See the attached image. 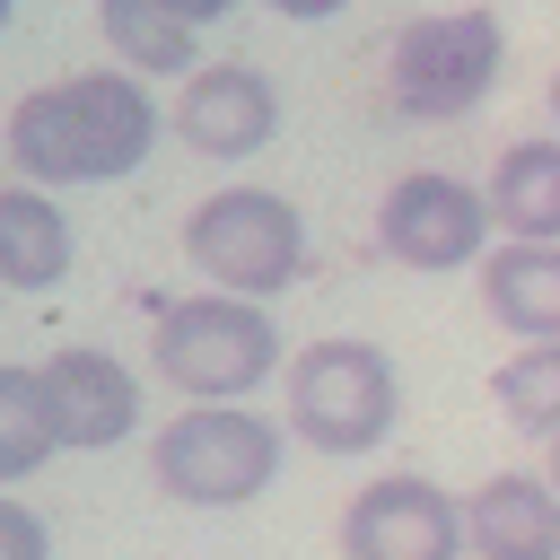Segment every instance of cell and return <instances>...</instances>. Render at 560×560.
I'll return each instance as SVG.
<instances>
[{
	"label": "cell",
	"instance_id": "1",
	"mask_svg": "<svg viewBox=\"0 0 560 560\" xmlns=\"http://www.w3.org/2000/svg\"><path fill=\"white\" fill-rule=\"evenodd\" d=\"M166 114L140 70H70L52 88H26L9 105V166L26 184H122L158 149Z\"/></svg>",
	"mask_w": 560,
	"mask_h": 560
},
{
	"label": "cell",
	"instance_id": "2",
	"mask_svg": "<svg viewBox=\"0 0 560 560\" xmlns=\"http://www.w3.org/2000/svg\"><path fill=\"white\" fill-rule=\"evenodd\" d=\"M394 420H402V376L359 332H324L280 368V429L315 455H368L394 438Z\"/></svg>",
	"mask_w": 560,
	"mask_h": 560
},
{
	"label": "cell",
	"instance_id": "3",
	"mask_svg": "<svg viewBox=\"0 0 560 560\" xmlns=\"http://www.w3.org/2000/svg\"><path fill=\"white\" fill-rule=\"evenodd\" d=\"M149 368L184 394V402H245L262 394L289 359H280V324L262 298H228V289H201V298H175L149 332Z\"/></svg>",
	"mask_w": 560,
	"mask_h": 560
},
{
	"label": "cell",
	"instance_id": "4",
	"mask_svg": "<svg viewBox=\"0 0 560 560\" xmlns=\"http://www.w3.org/2000/svg\"><path fill=\"white\" fill-rule=\"evenodd\" d=\"M280 446L289 429L262 420L254 402H184L149 438V472L175 508H245L280 481Z\"/></svg>",
	"mask_w": 560,
	"mask_h": 560
},
{
	"label": "cell",
	"instance_id": "5",
	"mask_svg": "<svg viewBox=\"0 0 560 560\" xmlns=\"http://www.w3.org/2000/svg\"><path fill=\"white\" fill-rule=\"evenodd\" d=\"M499 61H508V26L490 9H429V18L394 26L385 96L402 122H455L499 88Z\"/></svg>",
	"mask_w": 560,
	"mask_h": 560
},
{
	"label": "cell",
	"instance_id": "6",
	"mask_svg": "<svg viewBox=\"0 0 560 560\" xmlns=\"http://www.w3.org/2000/svg\"><path fill=\"white\" fill-rule=\"evenodd\" d=\"M184 262L228 289V298H280L306 271V219L289 192L262 184H219L210 201H192L184 219Z\"/></svg>",
	"mask_w": 560,
	"mask_h": 560
},
{
	"label": "cell",
	"instance_id": "7",
	"mask_svg": "<svg viewBox=\"0 0 560 560\" xmlns=\"http://www.w3.org/2000/svg\"><path fill=\"white\" fill-rule=\"evenodd\" d=\"M376 245H385L402 271H464V262H481V254L499 245L490 192L464 184V175H446V166H411V175H394L385 201H376Z\"/></svg>",
	"mask_w": 560,
	"mask_h": 560
},
{
	"label": "cell",
	"instance_id": "8",
	"mask_svg": "<svg viewBox=\"0 0 560 560\" xmlns=\"http://www.w3.org/2000/svg\"><path fill=\"white\" fill-rule=\"evenodd\" d=\"M341 560H464V499L429 472H376L341 508Z\"/></svg>",
	"mask_w": 560,
	"mask_h": 560
},
{
	"label": "cell",
	"instance_id": "9",
	"mask_svg": "<svg viewBox=\"0 0 560 560\" xmlns=\"http://www.w3.org/2000/svg\"><path fill=\"white\" fill-rule=\"evenodd\" d=\"M166 122L201 158H254L280 131V88L254 61H201V70H184V96H175Z\"/></svg>",
	"mask_w": 560,
	"mask_h": 560
},
{
	"label": "cell",
	"instance_id": "10",
	"mask_svg": "<svg viewBox=\"0 0 560 560\" xmlns=\"http://www.w3.org/2000/svg\"><path fill=\"white\" fill-rule=\"evenodd\" d=\"M35 376H44V402H52V429H61V446L96 455V446H122V438L140 429V376H131L114 350H96V341H70V350H52Z\"/></svg>",
	"mask_w": 560,
	"mask_h": 560
},
{
	"label": "cell",
	"instance_id": "11",
	"mask_svg": "<svg viewBox=\"0 0 560 560\" xmlns=\"http://www.w3.org/2000/svg\"><path fill=\"white\" fill-rule=\"evenodd\" d=\"M464 551L472 560H560V490H551V472H490L464 499Z\"/></svg>",
	"mask_w": 560,
	"mask_h": 560
},
{
	"label": "cell",
	"instance_id": "12",
	"mask_svg": "<svg viewBox=\"0 0 560 560\" xmlns=\"http://www.w3.org/2000/svg\"><path fill=\"white\" fill-rule=\"evenodd\" d=\"M472 271H481V315L508 341H560V245L499 236Z\"/></svg>",
	"mask_w": 560,
	"mask_h": 560
},
{
	"label": "cell",
	"instance_id": "13",
	"mask_svg": "<svg viewBox=\"0 0 560 560\" xmlns=\"http://www.w3.org/2000/svg\"><path fill=\"white\" fill-rule=\"evenodd\" d=\"M79 262V236L44 184H0V289H61Z\"/></svg>",
	"mask_w": 560,
	"mask_h": 560
},
{
	"label": "cell",
	"instance_id": "14",
	"mask_svg": "<svg viewBox=\"0 0 560 560\" xmlns=\"http://www.w3.org/2000/svg\"><path fill=\"white\" fill-rule=\"evenodd\" d=\"M481 192H490V228H499V236L560 245V131H542V140H508Z\"/></svg>",
	"mask_w": 560,
	"mask_h": 560
},
{
	"label": "cell",
	"instance_id": "15",
	"mask_svg": "<svg viewBox=\"0 0 560 560\" xmlns=\"http://www.w3.org/2000/svg\"><path fill=\"white\" fill-rule=\"evenodd\" d=\"M96 26H105V44H114V61L140 70V79H184V70H201V61H192V52H201V26H184L166 0H96Z\"/></svg>",
	"mask_w": 560,
	"mask_h": 560
},
{
	"label": "cell",
	"instance_id": "16",
	"mask_svg": "<svg viewBox=\"0 0 560 560\" xmlns=\"http://www.w3.org/2000/svg\"><path fill=\"white\" fill-rule=\"evenodd\" d=\"M52 455H61V429H52L44 376L35 368H0V490L35 481Z\"/></svg>",
	"mask_w": 560,
	"mask_h": 560
},
{
	"label": "cell",
	"instance_id": "17",
	"mask_svg": "<svg viewBox=\"0 0 560 560\" xmlns=\"http://www.w3.org/2000/svg\"><path fill=\"white\" fill-rule=\"evenodd\" d=\"M490 394H499L508 429L560 438V341H516V350L490 368Z\"/></svg>",
	"mask_w": 560,
	"mask_h": 560
},
{
	"label": "cell",
	"instance_id": "18",
	"mask_svg": "<svg viewBox=\"0 0 560 560\" xmlns=\"http://www.w3.org/2000/svg\"><path fill=\"white\" fill-rule=\"evenodd\" d=\"M0 560H52V525L9 490H0Z\"/></svg>",
	"mask_w": 560,
	"mask_h": 560
},
{
	"label": "cell",
	"instance_id": "19",
	"mask_svg": "<svg viewBox=\"0 0 560 560\" xmlns=\"http://www.w3.org/2000/svg\"><path fill=\"white\" fill-rule=\"evenodd\" d=\"M271 18H298V26H315V18H341L350 0H262Z\"/></svg>",
	"mask_w": 560,
	"mask_h": 560
},
{
	"label": "cell",
	"instance_id": "20",
	"mask_svg": "<svg viewBox=\"0 0 560 560\" xmlns=\"http://www.w3.org/2000/svg\"><path fill=\"white\" fill-rule=\"evenodd\" d=\"M166 9H175V18H184V26H219V18H228V9H236V0H166Z\"/></svg>",
	"mask_w": 560,
	"mask_h": 560
},
{
	"label": "cell",
	"instance_id": "21",
	"mask_svg": "<svg viewBox=\"0 0 560 560\" xmlns=\"http://www.w3.org/2000/svg\"><path fill=\"white\" fill-rule=\"evenodd\" d=\"M551 490H560V438H551Z\"/></svg>",
	"mask_w": 560,
	"mask_h": 560
},
{
	"label": "cell",
	"instance_id": "22",
	"mask_svg": "<svg viewBox=\"0 0 560 560\" xmlns=\"http://www.w3.org/2000/svg\"><path fill=\"white\" fill-rule=\"evenodd\" d=\"M551 122H560V70H551Z\"/></svg>",
	"mask_w": 560,
	"mask_h": 560
},
{
	"label": "cell",
	"instance_id": "23",
	"mask_svg": "<svg viewBox=\"0 0 560 560\" xmlns=\"http://www.w3.org/2000/svg\"><path fill=\"white\" fill-rule=\"evenodd\" d=\"M9 9H18V0H0V26H9Z\"/></svg>",
	"mask_w": 560,
	"mask_h": 560
},
{
	"label": "cell",
	"instance_id": "24",
	"mask_svg": "<svg viewBox=\"0 0 560 560\" xmlns=\"http://www.w3.org/2000/svg\"><path fill=\"white\" fill-rule=\"evenodd\" d=\"M464 560H472V551H464Z\"/></svg>",
	"mask_w": 560,
	"mask_h": 560
}]
</instances>
